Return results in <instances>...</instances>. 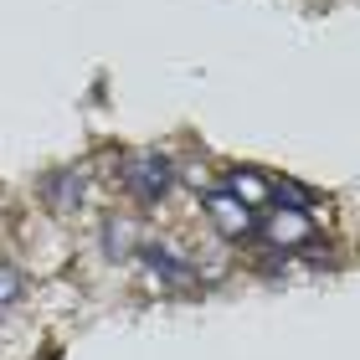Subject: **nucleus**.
Segmentation results:
<instances>
[{
  "label": "nucleus",
  "instance_id": "obj_1",
  "mask_svg": "<svg viewBox=\"0 0 360 360\" xmlns=\"http://www.w3.org/2000/svg\"><path fill=\"white\" fill-rule=\"evenodd\" d=\"M124 186L134 191L144 206H160V201L175 191V165H170V155H160V150L129 155V160H124Z\"/></svg>",
  "mask_w": 360,
  "mask_h": 360
},
{
  "label": "nucleus",
  "instance_id": "obj_5",
  "mask_svg": "<svg viewBox=\"0 0 360 360\" xmlns=\"http://www.w3.org/2000/svg\"><path fill=\"white\" fill-rule=\"evenodd\" d=\"M103 248H108L113 257H129V252L139 248V226L129 221V217H108V221H103Z\"/></svg>",
  "mask_w": 360,
  "mask_h": 360
},
{
  "label": "nucleus",
  "instance_id": "obj_6",
  "mask_svg": "<svg viewBox=\"0 0 360 360\" xmlns=\"http://www.w3.org/2000/svg\"><path fill=\"white\" fill-rule=\"evenodd\" d=\"M21 293H26V278H21V268L0 257V314H6L11 304H21Z\"/></svg>",
  "mask_w": 360,
  "mask_h": 360
},
{
  "label": "nucleus",
  "instance_id": "obj_4",
  "mask_svg": "<svg viewBox=\"0 0 360 360\" xmlns=\"http://www.w3.org/2000/svg\"><path fill=\"white\" fill-rule=\"evenodd\" d=\"M134 252L144 257V268H150V273H160L165 283H180V288H186V283H195V268L186 263V257H175L170 248H155V242H139Z\"/></svg>",
  "mask_w": 360,
  "mask_h": 360
},
{
  "label": "nucleus",
  "instance_id": "obj_3",
  "mask_svg": "<svg viewBox=\"0 0 360 360\" xmlns=\"http://www.w3.org/2000/svg\"><path fill=\"white\" fill-rule=\"evenodd\" d=\"M83 195H88V170H52L41 180V201L57 211V217H68V211L83 206Z\"/></svg>",
  "mask_w": 360,
  "mask_h": 360
},
{
  "label": "nucleus",
  "instance_id": "obj_2",
  "mask_svg": "<svg viewBox=\"0 0 360 360\" xmlns=\"http://www.w3.org/2000/svg\"><path fill=\"white\" fill-rule=\"evenodd\" d=\"M206 211H211V221L221 226L226 242L257 237V211L242 201V195H232V191H211V195H206Z\"/></svg>",
  "mask_w": 360,
  "mask_h": 360
}]
</instances>
